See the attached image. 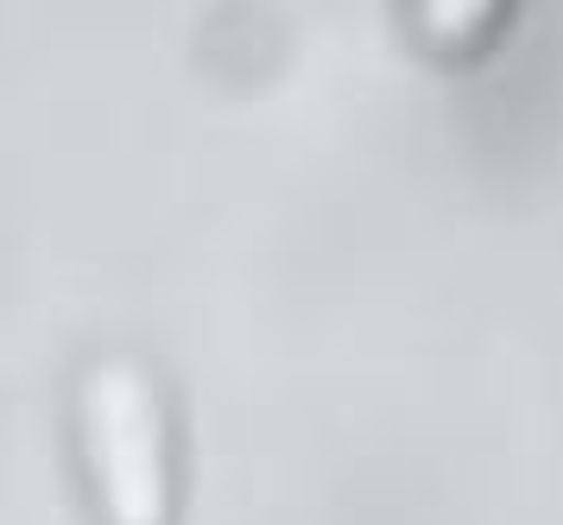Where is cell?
Returning a JSON list of instances; mask_svg holds the SVG:
<instances>
[{
	"mask_svg": "<svg viewBox=\"0 0 563 525\" xmlns=\"http://www.w3.org/2000/svg\"><path fill=\"white\" fill-rule=\"evenodd\" d=\"M406 32H411V45L424 51V57L462 70V64H482L487 51L512 32V7H494V0H462V7L437 0V7H406Z\"/></svg>",
	"mask_w": 563,
	"mask_h": 525,
	"instance_id": "2",
	"label": "cell"
},
{
	"mask_svg": "<svg viewBox=\"0 0 563 525\" xmlns=\"http://www.w3.org/2000/svg\"><path fill=\"white\" fill-rule=\"evenodd\" d=\"M70 469L96 525H184L190 430L165 361L102 342L70 374Z\"/></svg>",
	"mask_w": 563,
	"mask_h": 525,
	"instance_id": "1",
	"label": "cell"
}]
</instances>
